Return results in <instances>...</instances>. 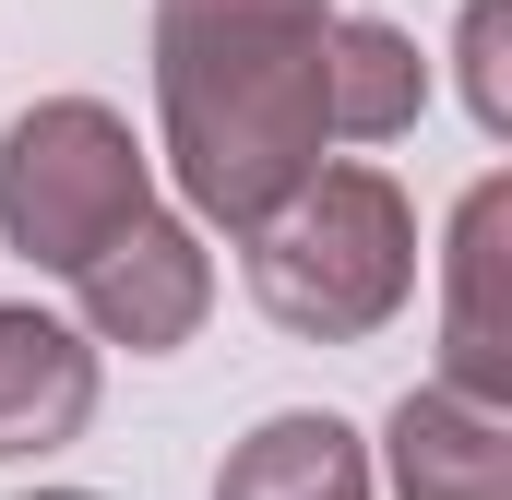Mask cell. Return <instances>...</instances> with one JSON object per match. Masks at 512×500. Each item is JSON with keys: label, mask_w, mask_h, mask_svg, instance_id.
Here are the masks:
<instances>
[{"label": "cell", "mask_w": 512, "mask_h": 500, "mask_svg": "<svg viewBox=\"0 0 512 500\" xmlns=\"http://www.w3.org/2000/svg\"><path fill=\"white\" fill-rule=\"evenodd\" d=\"M334 0H155V120L203 227H262L334 143Z\"/></svg>", "instance_id": "1"}, {"label": "cell", "mask_w": 512, "mask_h": 500, "mask_svg": "<svg viewBox=\"0 0 512 500\" xmlns=\"http://www.w3.org/2000/svg\"><path fill=\"white\" fill-rule=\"evenodd\" d=\"M251 239V298L262 322L310 334V346H358L417 298V203L382 167H310Z\"/></svg>", "instance_id": "2"}, {"label": "cell", "mask_w": 512, "mask_h": 500, "mask_svg": "<svg viewBox=\"0 0 512 500\" xmlns=\"http://www.w3.org/2000/svg\"><path fill=\"white\" fill-rule=\"evenodd\" d=\"M143 143H131L120 108L96 96H48L0 131V239L24 250L36 274H72L96 239H120L143 215Z\"/></svg>", "instance_id": "3"}, {"label": "cell", "mask_w": 512, "mask_h": 500, "mask_svg": "<svg viewBox=\"0 0 512 500\" xmlns=\"http://www.w3.org/2000/svg\"><path fill=\"white\" fill-rule=\"evenodd\" d=\"M72 298H84V334H108L131 358H167V346H191L203 310H215V250L191 239L179 215L143 203L120 239H96L72 262Z\"/></svg>", "instance_id": "4"}, {"label": "cell", "mask_w": 512, "mask_h": 500, "mask_svg": "<svg viewBox=\"0 0 512 500\" xmlns=\"http://www.w3.org/2000/svg\"><path fill=\"white\" fill-rule=\"evenodd\" d=\"M441 381L512 405V179H477L441 250Z\"/></svg>", "instance_id": "5"}, {"label": "cell", "mask_w": 512, "mask_h": 500, "mask_svg": "<svg viewBox=\"0 0 512 500\" xmlns=\"http://www.w3.org/2000/svg\"><path fill=\"white\" fill-rule=\"evenodd\" d=\"M405 500H512V405H477L453 381H417L382 429Z\"/></svg>", "instance_id": "6"}, {"label": "cell", "mask_w": 512, "mask_h": 500, "mask_svg": "<svg viewBox=\"0 0 512 500\" xmlns=\"http://www.w3.org/2000/svg\"><path fill=\"white\" fill-rule=\"evenodd\" d=\"M96 429V346L48 310H0V465H36Z\"/></svg>", "instance_id": "7"}, {"label": "cell", "mask_w": 512, "mask_h": 500, "mask_svg": "<svg viewBox=\"0 0 512 500\" xmlns=\"http://www.w3.org/2000/svg\"><path fill=\"white\" fill-rule=\"evenodd\" d=\"M215 500H370V441L334 405H286L215 465Z\"/></svg>", "instance_id": "8"}, {"label": "cell", "mask_w": 512, "mask_h": 500, "mask_svg": "<svg viewBox=\"0 0 512 500\" xmlns=\"http://www.w3.org/2000/svg\"><path fill=\"white\" fill-rule=\"evenodd\" d=\"M322 96H334V143H393V131H417V108H429V60H417V36L382 24V12H334Z\"/></svg>", "instance_id": "9"}, {"label": "cell", "mask_w": 512, "mask_h": 500, "mask_svg": "<svg viewBox=\"0 0 512 500\" xmlns=\"http://www.w3.org/2000/svg\"><path fill=\"white\" fill-rule=\"evenodd\" d=\"M465 108L512 131V0H465Z\"/></svg>", "instance_id": "10"}, {"label": "cell", "mask_w": 512, "mask_h": 500, "mask_svg": "<svg viewBox=\"0 0 512 500\" xmlns=\"http://www.w3.org/2000/svg\"><path fill=\"white\" fill-rule=\"evenodd\" d=\"M36 500H96V489H36Z\"/></svg>", "instance_id": "11"}]
</instances>
